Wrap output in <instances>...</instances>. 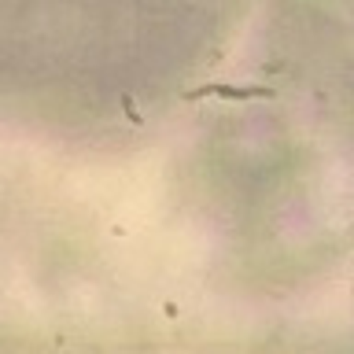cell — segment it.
<instances>
[{
	"mask_svg": "<svg viewBox=\"0 0 354 354\" xmlns=\"http://www.w3.org/2000/svg\"><path fill=\"white\" fill-rule=\"evenodd\" d=\"M277 88L270 85H232V82H203L196 88H188L185 100H232V104H243V100H273Z\"/></svg>",
	"mask_w": 354,
	"mask_h": 354,
	"instance_id": "cell-1",
	"label": "cell"
}]
</instances>
